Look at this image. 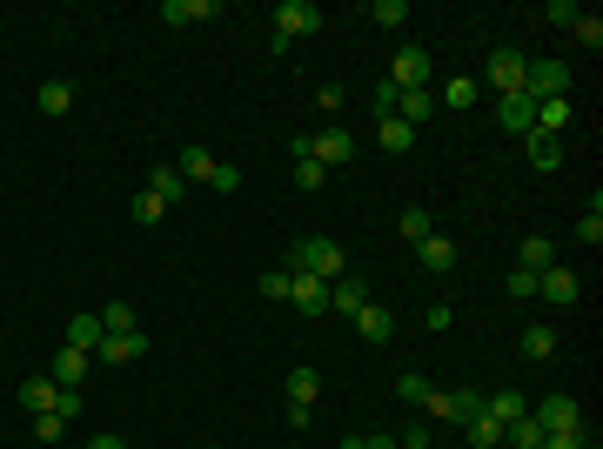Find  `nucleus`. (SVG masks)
<instances>
[{"instance_id": "obj_1", "label": "nucleus", "mask_w": 603, "mask_h": 449, "mask_svg": "<svg viewBox=\"0 0 603 449\" xmlns=\"http://www.w3.org/2000/svg\"><path fill=\"white\" fill-rule=\"evenodd\" d=\"M289 269H302V275H322V282H335V275H349V255H342V248H335L329 235H309V242H295Z\"/></svg>"}, {"instance_id": "obj_2", "label": "nucleus", "mask_w": 603, "mask_h": 449, "mask_svg": "<svg viewBox=\"0 0 603 449\" xmlns=\"http://www.w3.org/2000/svg\"><path fill=\"white\" fill-rule=\"evenodd\" d=\"M268 21H275V34H282V41H302V34H315V27H322V7H315V0H282Z\"/></svg>"}, {"instance_id": "obj_3", "label": "nucleus", "mask_w": 603, "mask_h": 449, "mask_svg": "<svg viewBox=\"0 0 603 449\" xmlns=\"http://www.w3.org/2000/svg\"><path fill=\"white\" fill-rule=\"evenodd\" d=\"M389 88H396V94L429 88V47H402L396 61H389Z\"/></svg>"}, {"instance_id": "obj_4", "label": "nucleus", "mask_w": 603, "mask_h": 449, "mask_svg": "<svg viewBox=\"0 0 603 449\" xmlns=\"http://www.w3.org/2000/svg\"><path fill=\"white\" fill-rule=\"evenodd\" d=\"M530 423L543 429V436H557V429H577L583 423V409H577V396H543V403L530 409Z\"/></svg>"}, {"instance_id": "obj_5", "label": "nucleus", "mask_w": 603, "mask_h": 449, "mask_svg": "<svg viewBox=\"0 0 603 449\" xmlns=\"http://www.w3.org/2000/svg\"><path fill=\"white\" fill-rule=\"evenodd\" d=\"M523 68H530V61H523L516 47H496V54H490V68H483V81H490L496 94H523Z\"/></svg>"}, {"instance_id": "obj_6", "label": "nucleus", "mask_w": 603, "mask_h": 449, "mask_svg": "<svg viewBox=\"0 0 603 449\" xmlns=\"http://www.w3.org/2000/svg\"><path fill=\"white\" fill-rule=\"evenodd\" d=\"M309 155L322 168H342V161H356V135L349 128H322V135H309Z\"/></svg>"}, {"instance_id": "obj_7", "label": "nucleus", "mask_w": 603, "mask_h": 449, "mask_svg": "<svg viewBox=\"0 0 603 449\" xmlns=\"http://www.w3.org/2000/svg\"><path fill=\"white\" fill-rule=\"evenodd\" d=\"M289 302H295L302 315H322V309H329V282H322V275L289 269Z\"/></svg>"}, {"instance_id": "obj_8", "label": "nucleus", "mask_w": 603, "mask_h": 449, "mask_svg": "<svg viewBox=\"0 0 603 449\" xmlns=\"http://www.w3.org/2000/svg\"><path fill=\"white\" fill-rule=\"evenodd\" d=\"M429 416H449V423H476L483 416V396L476 389H436V409Z\"/></svg>"}, {"instance_id": "obj_9", "label": "nucleus", "mask_w": 603, "mask_h": 449, "mask_svg": "<svg viewBox=\"0 0 603 449\" xmlns=\"http://www.w3.org/2000/svg\"><path fill=\"white\" fill-rule=\"evenodd\" d=\"M496 121H503L510 135H530L536 128V101L530 94H496Z\"/></svg>"}, {"instance_id": "obj_10", "label": "nucleus", "mask_w": 603, "mask_h": 449, "mask_svg": "<svg viewBox=\"0 0 603 449\" xmlns=\"http://www.w3.org/2000/svg\"><path fill=\"white\" fill-rule=\"evenodd\" d=\"M376 148L382 155H409V148H416V128H409L402 114H382L376 121Z\"/></svg>"}, {"instance_id": "obj_11", "label": "nucleus", "mask_w": 603, "mask_h": 449, "mask_svg": "<svg viewBox=\"0 0 603 449\" xmlns=\"http://www.w3.org/2000/svg\"><path fill=\"white\" fill-rule=\"evenodd\" d=\"M349 322H356V336H362V342H389V336H396V315H389V309H376V302H362V309L349 315Z\"/></svg>"}, {"instance_id": "obj_12", "label": "nucleus", "mask_w": 603, "mask_h": 449, "mask_svg": "<svg viewBox=\"0 0 603 449\" xmlns=\"http://www.w3.org/2000/svg\"><path fill=\"white\" fill-rule=\"evenodd\" d=\"M54 403H61V382H54V376H27V382H21V409H34V416H54Z\"/></svg>"}, {"instance_id": "obj_13", "label": "nucleus", "mask_w": 603, "mask_h": 449, "mask_svg": "<svg viewBox=\"0 0 603 449\" xmlns=\"http://www.w3.org/2000/svg\"><path fill=\"white\" fill-rule=\"evenodd\" d=\"M416 262H423L429 275H449L456 269V242H449V235H423V242H416Z\"/></svg>"}, {"instance_id": "obj_14", "label": "nucleus", "mask_w": 603, "mask_h": 449, "mask_svg": "<svg viewBox=\"0 0 603 449\" xmlns=\"http://www.w3.org/2000/svg\"><path fill=\"white\" fill-rule=\"evenodd\" d=\"M536 295H543V302H557V309H570V302H577V275H570V269H543V275H536Z\"/></svg>"}, {"instance_id": "obj_15", "label": "nucleus", "mask_w": 603, "mask_h": 449, "mask_svg": "<svg viewBox=\"0 0 603 449\" xmlns=\"http://www.w3.org/2000/svg\"><path fill=\"white\" fill-rule=\"evenodd\" d=\"M362 302H369V282H362V275H335V282H329V309L356 315Z\"/></svg>"}, {"instance_id": "obj_16", "label": "nucleus", "mask_w": 603, "mask_h": 449, "mask_svg": "<svg viewBox=\"0 0 603 449\" xmlns=\"http://www.w3.org/2000/svg\"><path fill=\"white\" fill-rule=\"evenodd\" d=\"M516 269H530V275L557 269V248H550V235H523V248H516Z\"/></svg>"}, {"instance_id": "obj_17", "label": "nucleus", "mask_w": 603, "mask_h": 449, "mask_svg": "<svg viewBox=\"0 0 603 449\" xmlns=\"http://www.w3.org/2000/svg\"><path fill=\"white\" fill-rule=\"evenodd\" d=\"M141 349H148V336H141V329H128V336H101V349H94V356L114 369V362H134Z\"/></svg>"}, {"instance_id": "obj_18", "label": "nucleus", "mask_w": 603, "mask_h": 449, "mask_svg": "<svg viewBox=\"0 0 603 449\" xmlns=\"http://www.w3.org/2000/svg\"><path fill=\"white\" fill-rule=\"evenodd\" d=\"M516 349H523L530 362H550V356H557V329H550V322H530V329L516 336Z\"/></svg>"}, {"instance_id": "obj_19", "label": "nucleus", "mask_w": 603, "mask_h": 449, "mask_svg": "<svg viewBox=\"0 0 603 449\" xmlns=\"http://www.w3.org/2000/svg\"><path fill=\"white\" fill-rule=\"evenodd\" d=\"M483 416L516 423V416H530V396H523V389H496V396H483Z\"/></svg>"}, {"instance_id": "obj_20", "label": "nucleus", "mask_w": 603, "mask_h": 449, "mask_svg": "<svg viewBox=\"0 0 603 449\" xmlns=\"http://www.w3.org/2000/svg\"><path fill=\"white\" fill-rule=\"evenodd\" d=\"M161 21L188 27V21H215V0H161Z\"/></svg>"}, {"instance_id": "obj_21", "label": "nucleus", "mask_w": 603, "mask_h": 449, "mask_svg": "<svg viewBox=\"0 0 603 449\" xmlns=\"http://www.w3.org/2000/svg\"><path fill=\"white\" fill-rule=\"evenodd\" d=\"M88 349H61V356H54V382H61V389H81V382H88Z\"/></svg>"}, {"instance_id": "obj_22", "label": "nucleus", "mask_w": 603, "mask_h": 449, "mask_svg": "<svg viewBox=\"0 0 603 449\" xmlns=\"http://www.w3.org/2000/svg\"><path fill=\"white\" fill-rule=\"evenodd\" d=\"M175 175H181V181H215V155H208V148H181Z\"/></svg>"}, {"instance_id": "obj_23", "label": "nucleus", "mask_w": 603, "mask_h": 449, "mask_svg": "<svg viewBox=\"0 0 603 449\" xmlns=\"http://www.w3.org/2000/svg\"><path fill=\"white\" fill-rule=\"evenodd\" d=\"M67 349H101V315H74V322H67Z\"/></svg>"}, {"instance_id": "obj_24", "label": "nucleus", "mask_w": 603, "mask_h": 449, "mask_svg": "<svg viewBox=\"0 0 603 449\" xmlns=\"http://www.w3.org/2000/svg\"><path fill=\"white\" fill-rule=\"evenodd\" d=\"M315 396H322V369H309V362L289 369V403H315Z\"/></svg>"}, {"instance_id": "obj_25", "label": "nucleus", "mask_w": 603, "mask_h": 449, "mask_svg": "<svg viewBox=\"0 0 603 449\" xmlns=\"http://www.w3.org/2000/svg\"><path fill=\"white\" fill-rule=\"evenodd\" d=\"M557 161H563L557 135H530V168H536V175H557Z\"/></svg>"}, {"instance_id": "obj_26", "label": "nucleus", "mask_w": 603, "mask_h": 449, "mask_svg": "<svg viewBox=\"0 0 603 449\" xmlns=\"http://www.w3.org/2000/svg\"><path fill=\"white\" fill-rule=\"evenodd\" d=\"M557 128H570V101H536V128L530 135H557Z\"/></svg>"}, {"instance_id": "obj_27", "label": "nucleus", "mask_w": 603, "mask_h": 449, "mask_svg": "<svg viewBox=\"0 0 603 449\" xmlns=\"http://www.w3.org/2000/svg\"><path fill=\"white\" fill-rule=\"evenodd\" d=\"M34 101H41V114H54V121H61V114L74 108V88H67V81H41V94H34Z\"/></svg>"}, {"instance_id": "obj_28", "label": "nucleus", "mask_w": 603, "mask_h": 449, "mask_svg": "<svg viewBox=\"0 0 603 449\" xmlns=\"http://www.w3.org/2000/svg\"><path fill=\"white\" fill-rule=\"evenodd\" d=\"M181 188H188V181H181L175 168H155V175H148V195H161V208H175V202H181Z\"/></svg>"}, {"instance_id": "obj_29", "label": "nucleus", "mask_w": 603, "mask_h": 449, "mask_svg": "<svg viewBox=\"0 0 603 449\" xmlns=\"http://www.w3.org/2000/svg\"><path fill=\"white\" fill-rule=\"evenodd\" d=\"M396 396H402L409 409H436V389H429V376H402V382H396Z\"/></svg>"}, {"instance_id": "obj_30", "label": "nucleus", "mask_w": 603, "mask_h": 449, "mask_svg": "<svg viewBox=\"0 0 603 449\" xmlns=\"http://www.w3.org/2000/svg\"><path fill=\"white\" fill-rule=\"evenodd\" d=\"M469 429V449H503V423L496 416H476V423H463Z\"/></svg>"}, {"instance_id": "obj_31", "label": "nucleus", "mask_w": 603, "mask_h": 449, "mask_svg": "<svg viewBox=\"0 0 603 449\" xmlns=\"http://www.w3.org/2000/svg\"><path fill=\"white\" fill-rule=\"evenodd\" d=\"M443 108H456V114L476 108V74H456V81H449V88H443Z\"/></svg>"}, {"instance_id": "obj_32", "label": "nucleus", "mask_w": 603, "mask_h": 449, "mask_svg": "<svg viewBox=\"0 0 603 449\" xmlns=\"http://www.w3.org/2000/svg\"><path fill=\"white\" fill-rule=\"evenodd\" d=\"M134 329V309L128 302H108V309H101V336H128Z\"/></svg>"}, {"instance_id": "obj_33", "label": "nucleus", "mask_w": 603, "mask_h": 449, "mask_svg": "<svg viewBox=\"0 0 603 449\" xmlns=\"http://www.w3.org/2000/svg\"><path fill=\"white\" fill-rule=\"evenodd\" d=\"M402 235H409V248L423 242V235H436V228H429V208H416V202L402 208Z\"/></svg>"}, {"instance_id": "obj_34", "label": "nucleus", "mask_w": 603, "mask_h": 449, "mask_svg": "<svg viewBox=\"0 0 603 449\" xmlns=\"http://www.w3.org/2000/svg\"><path fill=\"white\" fill-rule=\"evenodd\" d=\"M369 21L376 27H402L409 21V7H402V0H369Z\"/></svg>"}, {"instance_id": "obj_35", "label": "nucleus", "mask_w": 603, "mask_h": 449, "mask_svg": "<svg viewBox=\"0 0 603 449\" xmlns=\"http://www.w3.org/2000/svg\"><path fill=\"white\" fill-rule=\"evenodd\" d=\"M161 215H168V208H161V195H148V188H141V195H134V222H141V228H155Z\"/></svg>"}, {"instance_id": "obj_36", "label": "nucleus", "mask_w": 603, "mask_h": 449, "mask_svg": "<svg viewBox=\"0 0 603 449\" xmlns=\"http://www.w3.org/2000/svg\"><path fill=\"white\" fill-rule=\"evenodd\" d=\"M503 295H516V302H530V295H536V275H530V269H510V275H503Z\"/></svg>"}, {"instance_id": "obj_37", "label": "nucleus", "mask_w": 603, "mask_h": 449, "mask_svg": "<svg viewBox=\"0 0 603 449\" xmlns=\"http://www.w3.org/2000/svg\"><path fill=\"white\" fill-rule=\"evenodd\" d=\"M543 21H550V27H577L583 7H570V0H550V7H543Z\"/></svg>"}, {"instance_id": "obj_38", "label": "nucleus", "mask_w": 603, "mask_h": 449, "mask_svg": "<svg viewBox=\"0 0 603 449\" xmlns=\"http://www.w3.org/2000/svg\"><path fill=\"white\" fill-rule=\"evenodd\" d=\"M543 443H550V449H590V429H557V436H543Z\"/></svg>"}, {"instance_id": "obj_39", "label": "nucleus", "mask_w": 603, "mask_h": 449, "mask_svg": "<svg viewBox=\"0 0 603 449\" xmlns=\"http://www.w3.org/2000/svg\"><path fill=\"white\" fill-rule=\"evenodd\" d=\"M295 188L315 195V188H322V161H295Z\"/></svg>"}, {"instance_id": "obj_40", "label": "nucleus", "mask_w": 603, "mask_h": 449, "mask_svg": "<svg viewBox=\"0 0 603 449\" xmlns=\"http://www.w3.org/2000/svg\"><path fill=\"white\" fill-rule=\"evenodd\" d=\"M208 188H215V195H235V188H242V168H228V161H215V181H208Z\"/></svg>"}, {"instance_id": "obj_41", "label": "nucleus", "mask_w": 603, "mask_h": 449, "mask_svg": "<svg viewBox=\"0 0 603 449\" xmlns=\"http://www.w3.org/2000/svg\"><path fill=\"white\" fill-rule=\"evenodd\" d=\"M262 295H268V302H289V269H268L262 275Z\"/></svg>"}, {"instance_id": "obj_42", "label": "nucleus", "mask_w": 603, "mask_h": 449, "mask_svg": "<svg viewBox=\"0 0 603 449\" xmlns=\"http://www.w3.org/2000/svg\"><path fill=\"white\" fill-rule=\"evenodd\" d=\"M577 242H590V248L603 242V215H597V208H583V222H577Z\"/></svg>"}, {"instance_id": "obj_43", "label": "nucleus", "mask_w": 603, "mask_h": 449, "mask_svg": "<svg viewBox=\"0 0 603 449\" xmlns=\"http://www.w3.org/2000/svg\"><path fill=\"white\" fill-rule=\"evenodd\" d=\"M570 34H577V41H583V47H603V21H597V14H583V21H577V27H570Z\"/></svg>"}, {"instance_id": "obj_44", "label": "nucleus", "mask_w": 603, "mask_h": 449, "mask_svg": "<svg viewBox=\"0 0 603 449\" xmlns=\"http://www.w3.org/2000/svg\"><path fill=\"white\" fill-rule=\"evenodd\" d=\"M34 436H41V443H61L67 423H61V416H34Z\"/></svg>"}, {"instance_id": "obj_45", "label": "nucleus", "mask_w": 603, "mask_h": 449, "mask_svg": "<svg viewBox=\"0 0 603 449\" xmlns=\"http://www.w3.org/2000/svg\"><path fill=\"white\" fill-rule=\"evenodd\" d=\"M396 101H402V94L389 88V81H376V121H382V114H396Z\"/></svg>"}, {"instance_id": "obj_46", "label": "nucleus", "mask_w": 603, "mask_h": 449, "mask_svg": "<svg viewBox=\"0 0 603 449\" xmlns=\"http://www.w3.org/2000/svg\"><path fill=\"white\" fill-rule=\"evenodd\" d=\"M342 449H396V443H382V436H342Z\"/></svg>"}, {"instance_id": "obj_47", "label": "nucleus", "mask_w": 603, "mask_h": 449, "mask_svg": "<svg viewBox=\"0 0 603 449\" xmlns=\"http://www.w3.org/2000/svg\"><path fill=\"white\" fill-rule=\"evenodd\" d=\"M402 449H429V429H409V436H402Z\"/></svg>"}, {"instance_id": "obj_48", "label": "nucleus", "mask_w": 603, "mask_h": 449, "mask_svg": "<svg viewBox=\"0 0 603 449\" xmlns=\"http://www.w3.org/2000/svg\"><path fill=\"white\" fill-rule=\"evenodd\" d=\"M88 449H128V443H121V436H108V429H101V436H94Z\"/></svg>"}]
</instances>
